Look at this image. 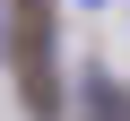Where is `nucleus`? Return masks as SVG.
I'll use <instances>...</instances> for the list:
<instances>
[{
	"label": "nucleus",
	"instance_id": "nucleus-1",
	"mask_svg": "<svg viewBox=\"0 0 130 121\" xmlns=\"http://www.w3.org/2000/svg\"><path fill=\"white\" fill-rule=\"evenodd\" d=\"M18 78H26V104L52 112V0H18Z\"/></svg>",
	"mask_w": 130,
	"mask_h": 121
}]
</instances>
